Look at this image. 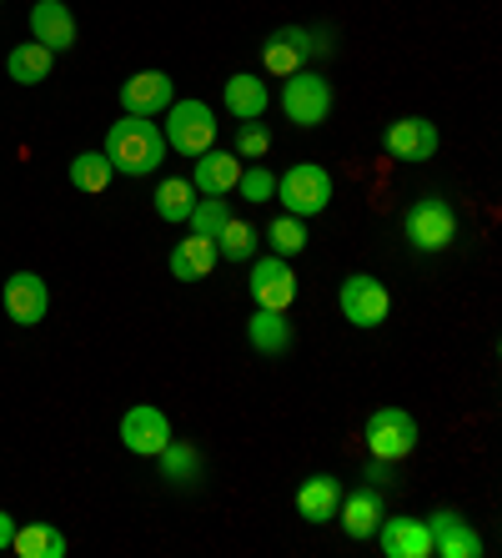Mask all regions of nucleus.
I'll return each instance as SVG.
<instances>
[{
  "instance_id": "1",
  "label": "nucleus",
  "mask_w": 502,
  "mask_h": 558,
  "mask_svg": "<svg viewBox=\"0 0 502 558\" xmlns=\"http://www.w3.org/2000/svg\"><path fill=\"white\" fill-rule=\"evenodd\" d=\"M106 161L121 177H151L161 161H167V136L161 126L146 117H126L106 131Z\"/></svg>"
},
{
  "instance_id": "2",
  "label": "nucleus",
  "mask_w": 502,
  "mask_h": 558,
  "mask_svg": "<svg viewBox=\"0 0 502 558\" xmlns=\"http://www.w3.org/2000/svg\"><path fill=\"white\" fill-rule=\"evenodd\" d=\"M277 202L286 207V217H322L332 207V171H322L317 161H296L277 177Z\"/></svg>"
},
{
  "instance_id": "3",
  "label": "nucleus",
  "mask_w": 502,
  "mask_h": 558,
  "mask_svg": "<svg viewBox=\"0 0 502 558\" xmlns=\"http://www.w3.org/2000/svg\"><path fill=\"white\" fill-rule=\"evenodd\" d=\"M161 136H167V151L192 156L196 161L201 151L217 146V111H211L207 101H171Z\"/></svg>"
},
{
  "instance_id": "4",
  "label": "nucleus",
  "mask_w": 502,
  "mask_h": 558,
  "mask_svg": "<svg viewBox=\"0 0 502 558\" xmlns=\"http://www.w3.org/2000/svg\"><path fill=\"white\" fill-rule=\"evenodd\" d=\"M402 232H407V242H413L417 252H448L452 242H457V211H452L442 196H423V202L407 207Z\"/></svg>"
},
{
  "instance_id": "5",
  "label": "nucleus",
  "mask_w": 502,
  "mask_h": 558,
  "mask_svg": "<svg viewBox=\"0 0 502 558\" xmlns=\"http://www.w3.org/2000/svg\"><path fill=\"white\" fill-rule=\"evenodd\" d=\"M282 111L292 126H322L332 117V81L317 76V71H292L282 86Z\"/></svg>"
},
{
  "instance_id": "6",
  "label": "nucleus",
  "mask_w": 502,
  "mask_h": 558,
  "mask_svg": "<svg viewBox=\"0 0 502 558\" xmlns=\"http://www.w3.org/2000/svg\"><path fill=\"white\" fill-rule=\"evenodd\" d=\"M367 453L382 458V463H402V458L417 448V417L402 413V408H377L367 417Z\"/></svg>"
},
{
  "instance_id": "7",
  "label": "nucleus",
  "mask_w": 502,
  "mask_h": 558,
  "mask_svg": "<svg viewBox=\"0 0 502 558\" xmlns=\"http://www.w3.org/2000/svg\"><path fill=\"white\" fill-rule=\"evenodd\" d=\"M336 302H342V317H347L352 327H382L387 312H392V292H387L382 282H377L372 272H352L347 282H342V292H336Z\"/></svg>"
},
{
  "instance_id": "8",
  "label": "nucleus",
  "mask_w": 502,
  "mask_h": 558,
  "mask_svg": "<svg viewBox=\"0 0 502 558\" xmlns=\"http://www.w3.org/2000/svg\"><path fill=\"white\" fill-rule=\"evenodd\" d=\"M0 302H5V317H11L15 327H36V323H46V312H51V292H46V282H40L36 272L5 277Z\"/></svg>"
},
{
  "instance_id": "9",
  "label": "nucleus",
  "mask_w": 502,
  "mask_h": 558,
  "mask_svg": "<svg viewBox=\"0 0 502 558\" xmlns=\"http://www.w3.org/2000/svg\"><path fill=\"white\" fill-rule=\"evenodd\" d=\"M121 442H126L136 458H156L171 442V417L151 403L126 408V417H121Z\"/></svg>"
},
{
  "instance_id": "10",
  "label": "nucleus",
  "mask_w": 502,
  "mask_h": 558,
  "mask_svg": "<svg viewBox=\"0 0 502 558\" xmlns=\"http://www.w3.org/2000/svg\"><path fill=\"white\" fill-rule=\"evenodd\" d=\"M171 101H176V92H171L167 71H136V76L121 81V111H126V117L156 121Z\"/></svg>"
},
{
  "instance_id": "11",
  "label": "nucleus",
  "mask_w": 502,
  "mask_h": 558,
  "mask_svg": "<svg viewBox=\"0 0 502 558\" xmlns=\"http://www.w3.org/2000/svg\"><path fill=\"white\" fill-rule=\"evenodd\" d=\"M252 298H257V307H271V312H286L296 302V277L292 267H286V257H252Z\"/></svg>"
},
{
  "instance_id": "12",
  "label": "nucleus",
  "mask_w": 502,
  "mask_h": 558,
  "mask_svg": "<svg viewBox=\"0 0 502 558\" xmlns=\"http://www.w3.org/2000/svg\"><path fill=\"white\" fill-rule=\"evenodd\" d=\"M427 533H432V554L438 558H477L482 554V538H477V529L457 513V508H438V513L427 519Z\"/></svg>"
},
{
  "instance_id": "13",
  "label": "nucleus",
  "mask_w": 502,
  "mask_h": 558,
  "mask_svg": "<svg viewBox=\"0 0 502 558\" xmlns=\"http://www.w3.org/2000/svg\"><path fill=\"white\" fill-rule=\"evenodd\" d=\"M377 544H382L387 558H432V533H427V519H407V513H397V519L377 523L372 533Z\"/></svg>"
},
{
  "instance_id": "14",
  "label": "nucleus",
  "mask_w": 502,
  "mask_h": 558,
  "mask_svg": "<svg viewBox=\"0 0 502 558\" xmlns=\"http://www.w3.org/2000/svg\"><path fill=\"white\" fill-rule=\"evenodd\" d=\"M438 142H442L438 126L423 117H402L382 131V146L397 156V161H432V156H438Z\"/></svg>"
},
{
  "instance_id": "15",
  "label": "nucleus",
  "mask_w": 502,
  "mask_h": 558,
  "mask_svg": "<svg viewBox=\"0 0 502 558\" xmlns=\"http://www.w3.org/2000/svg\"><path fill=\"white\" fill-rule=\"evenodd\" d=\"M30 36L46 46V51H71L76 46V15L65 0H36L30 5Z\"/></svg>"
},
{
  "instance_id": "16",
  "label": "nucleus",
  "mask_w": 502,
  "mask_h": 558,
  "mask_svg": "<svg viewBox=\"0 0 502 558\" xmlns=\"http://www.w3.org/2000/svg\"><path fill=\"white\" fill-rule=\"evenodd\" d=\"M236 182H242V156L236 151H201L196 156V171H192V186L196 196H232Z\"/></svg>"
},
{
  "instance_id": "17",
  "label": "nucleus",
  "mask_w": 502,
  "mask_h": 558,
  "mask_svg": "<svg viewBox=\"0 0 502 558\" xmlns=\"http://www.w3.org/2000/svg\"><path fill=\"white\" fill-rule=\"evenodd\" d=\"M307 56H311V31H302V26L271 31L267 46H261V65H267L271 76H292V71H302Z\"/></svg>"
},
{
  "instance_id": "18",
  "label": "nucleus",
  "mask_w": 502,
  "mask_h": 558,
  "mask_svg": "<svg viewBox=\"0 0 502 558\" xmlns=\"http://www.w3.org/2000/svg\"><path fill=\"white\" fill-rule=\"evenodd\" d=\"M382 488H357V494H342V504H336V519H342V533L347 538H372L377 523H382Z\"/></svg>"
},
{
  "instance_id": "19",
  "label": "nucleus",
  "mask_w": 502,
  "mask_h": 558,
  "mask_svg": "<svg viewBox=\"0 0 502 558\" xmlns=\"http://www.w3.org/2000/svg\"><path fill=\"white\" fill-rule=\"evenodd\" d=\"M217 262H221L217 236H196L192 232L186 242L171 247V277H176V282H201V277L217 272Z\"/></svg>"
},
{
  "instance_id": "20",
  "label": "nucleus",
  "mask_w": 502,
  "mask_h": 558,
  "mask_svg": "<svg viewBox=\"0 0 502 558\" xmlns=\"http://www.w3.org/2000/svg\"><path fill=\"white\" fill-rule=\"evenodd\" d=\"M336 504H342V483H336L332 473H311V478L296 488V513L307 523H332Z\"/></svg>"
},
{
  "instance_id": "21",
  "label": "nucleus",
  "mask_w": 502,
  "mask_h": 558,
  "mask_svg": "<svg viewBox=\"0 0 502 558\" xmlns=\"http://www.w3.org/2000/svg\"><path fill=\"white\" fill-rule=\"evenodd\" d=\"M221 101H226V111H232L236 121H261V111L271 106V92L261 76H232L226 86H221Z\"/></svg>"
},
{
  "instance_id": "22",
  "label": "nucleus",
  "mask_w": 502,
  "mask_h": 558,
  "mask_svg": "<svg viewBox=\"0 0 502 558\" xmlns=\"http://www.w3.org/2000/svg\"><path fill=\"white\" fill-rule=\"evenodd\" d=\"M11 548L21 558H65V533L56 523H15V538Z\"/></svg>"
},
{
  "instance_id": "23",
  "label": "nucleus",
  "mask_w": 502,
  "mask_h": 558,
  "mask_svg": "<svg viewBox=\"0 0 502 558\" xmlns=\"http://www.w3.org/2000/svg\"><path fill=\"white\" fill-rule=\"evenodd\" d=\"M56 65V51H46L40 40H21L11 56H5V71H11L15 86H40V81L51 76Z\"/></svg>"
},
{
  "instance_id": "24",
  "label": "nucleus",
  "mask_w": 502,
  "mask_h": 558,
  "mask_svg": "<svg viewBox=\"0 0 502 558\" xmlns=\"http://www.w3.org/2000/svg\"><path fill=\"white\" fill-rule=\"evenodd\" d=\"M246 338H252L257 352H267V357H282V352L292 348V323H286V312L257 307V317L246 323Z\"/></svg>"
},
{
  "instance_id": "25",
  "label": "nucleus",
  "mask_w": 502,
  "mask_h": 558,
  "mask_svg": "<svg viewBox=\"0 0 502 558\" xmlns=\"http://www.w3.org/2000/svg\"><path fill=\"white\" fill-rule=\"evenodd\" d=\"M156 458H161V478L176 483V488H192L201 478V453H196L192 442H167Z\"/></svg>"
},
{
  "instance_id": "26",
  "label": "nucleus",
  "mask_w": 502,
  "mask_h": 558,
  "mask_svg": "<svg viewBox=\"0 0 502 558\" xmlns=\"http://www.w3.org/2000/svg\"><path fill=\"white\" fill-rule=\"evenodd\" d=\"M196 207V186L192 177H167V182L156 186V217L161 221H186Z\"/></svg>"
},
{
  "instance_id": "27",
  "label": "nucleus",
  "mask_w": 502,
  "mask_h": 558,
  "mask_svg": "<svg viewBox=\"0 0 502 558\" xmlns=\"http://www.w3.org/2000/svg\"><path fill=\"white\" fill-rule=\"evenodd\" d=\"M257 227H252V221H242V217H226V227H221L217 232V252L226 262H252L257 257Z\"/></svg>"
},
{
  "instance_id": "28",
  "label": "nucleus",
  "mask_w": 502,
  "mask_h": 558,
  "mask_svg": "<svg viewBox=\"0 0 502 558\" xmlns=\"http://www.w3.org/2000/svg\"><path fill=\"white\" fill-rule=\"evenodd\" d=\"M111 161H106V151H81L76 161H71V186L76 192H86V196H96V192H106L111 186Z\"/></svg>"
},
{
  "instance_id": "29",
  "label": "nucleus",
  "mask_w": 502,
  "mask_h": 558,
  "mask_svg": "<svg viewBox=\"0 0 502 558\" xmlns=\"http://www.w3.org/2000/svg\"><path fill=\"white\" fill-rule=\"evenodd\" d=\"M267 242H271V257L292 262L296 252H307V221H302V217H277L267 227Z\"/></svg>"
},
{
  "instance_id": "30",
  "label": "nucleus",
  "mask_w": 502,
  "mask_h": 558,
  "mask_svg": "<svg viewBox=\"0 0 502 558\" xmlns=\"http://www.w3.org/2000/svg\"><path fill=\"white\" fill-rule=\"evenodd\" d=\"M226 217H232V207H226V202H221V196H207V202H196L192 207V232L196 236H217L221 227H226Z\"/></svg>"
},
{
  "instance_id": "31",
  "label": "nucleus",
  "mask_w": 502,
  "mask_h": 558,
  "mask_svg": "<svg viewBox=\"0 0 502 558\" xmlns=\"http://www.w3.org/2000/svg\"><path fill=\"white\" fill-rule=\"evenodd\" d=\"M236 192H242V202H271V196H277V177H271L261 161H252V167H242Z\"/></svg>"
},
{
  "instance_id": "32",
  "label": "nucleus",
  "mask_w": 502,
  "mask_h": 558,
  "mask_svg": "<svg viewBox=\"0 0 502 558\" xmlns=\"http://www.w3.org/2000/svg\"><path fill=\"white\" fill-rule=\"evenodd\" d=\"M267 151H271V131L261 126V121H242V131H236V156H242V161H261Z\"/></svg>"
},
{
  "instance_id": "33",
  "label": "nucleus",
  "mask_w": 502,
  "mask_h": 558,
  "mask_svg": "<svg viewBox=\"0 0 502 558\" xmlns=\"http://www.w3.org/2000/svg\"><path fill=\"white\" fill-rule=\"evenodd\" d=\"M11 538H15V519L11 513H0V548H11Z\"/></svg>"
}]
</instances>
